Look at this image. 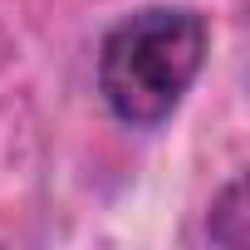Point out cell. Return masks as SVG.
I'll list each match as a JSON object with an SVG mask.
<instances>
[{
    "label": "cell",
    "instance_id": "obj_1",
    "mask_svg": "<svg viewBox=\"0 0 250 250\" xmlns=\"http://www.w3.org/2000/svg\"><path fill=\"white\" fill-rule=\"evenodd\" d=\"M201 59L206 20L196 10L152 5L108 30L98 49V88L123 123L152 128L187 98L191 79L201 74Z\"/></svg>",
    "mask_w": 250,
    "mask_h": 250
}]
</instances>
